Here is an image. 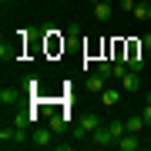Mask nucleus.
<instances>
[{
	"mask_svg": "<svg viewBox=\"0 0 151 151\" xmlns=\"http://www.w3.org/2000/svg\"><path fill=\"white\" fill-rule=\"evenodd\" d=\"M97 128H101V118L87 114V118H81V124H74V128H70V134H74V138H91Z\"/></svg>",
	"mask_w": 151,
	"mask_h": 151,
	"instance_id": "nucleus-1",
	"label": "nucleus"
},
{
	"mask_svg": "<svg viewBox=\"0 0 151 151\" xmlns=\"http://www.w3.org/2000/svg\"><path fill=\"white\" fill-rule=\"evenodd\" d=\"M30 141H34V148H54V128H34L30 131Z\"/></svg>",
	"mask_w": 151,
	"mask_h": 151,
	"instance_id": "nucleus-2",
	"label": "nucleus"
},
{
	"mask_svg": "<svg viewBox=\"0 0 151 151\" xmlns=\"http://www.w3.org/2000/svg\"><path fill=\"white\" fill-rule=\"evenodd\" d=\"M114 141H118V138L111 134V128H108V124H101V128L91 134V145H94V148H111Z\"/></svg>",
	"mask_w": 151,
	"mask_h": 151,
	"instance_id": "nucleus-3",
	"label": "nucleus"
},
{
	"mask_svg": "<svg viewBox=\"0 0 151 151\" xmlns=\"http://www.w3.org/2000/svg\"><path fill=\"white\" fill-rule=\"evenodd\" d=\"M114 148H118V151H138V148H141V134H134V131H124Z\"/></svg>",
	"mask_w": 151,
	"mask_h": 151,
	"instance_id": "nucleus-4",
	"label": "nucleus"
},
{
	"mask_svg": "<svg viewBox=\"0 0 151 151\" xmlns=\"http://www.w3.org/2000/svg\"><path fill=\"white\" fill-rule=\"evenodd\" d=\"M121 91H141V74H138V70H124Z\"/></svg>",
	"mask_w": 151,
	"mask_h": 151,
	"instance_id": "nucleus-5",
	"label": "nucleus"
},
{
	"mask_svg": "<svg viewBox=\"0 0 151 151\" xmlns=\"http://www.w3.org/2000/svg\"><path fill=\"white\" fill-rule=\"evenodd\" d=\"M101 101H104V108H118V104H121V91H118V87H104Z\"/></svg>",
	"mask_w": 151,
	"mask_h": 151,
	"instance_id": "nucleus-6",
	"label": "nucleus"
},
{
	"mask_svg": "<svg viewBox=\"0 0 151 151\" xmlns=\"http://www.w3.org/2000/svg\"><path fill=\"white\" fill-rule=\"evenodd\" d=\"M145 64H148V60L141 57L138 50H131V54L124 57V67H128V70H138V74H141V70H145Z\"/></svg>",
	"mask_w": 151,
	"mask_h": 151,
	"instance_id": "nucleus-7",
	"label": "nucleus"
},
{
	"mask_svg": "<svg viewBox=\"0 0 151 151\" xmlns=\"http://www.w3.org/2000/svg\"><path fill=\"white\" fill-rule=\"evenodd\" d=\"M114 14V4H104V0H94V17L97 20H111Z\"/></svg>",
	"mask_w": 151,
	"mask_h": 151,
	"instance_id": "nucleus-8",
	"label": "nucleus"
},
{
	"mask_svg": "<svg viewBox=\"0 0 151 151\" xmlns=\"http://www.w3.org/2000/svg\"><path fill=\"white\" fill-rule=\"evenodd\" d=\"M104 87H108V77H104V74H91V77H87V91H91V94H101Z\"/></svg>",
	"mask_w": 151,
	"mask_h": 151,
	"instance_id": "nucleus-9",
	"label": "nucleus"
},
{
	"mask_svg": "<svg viewBox=\"0 0 151 151\" xmlns=\"http://www.w3.org/2000/svg\"><path fill=\"white\" fill-rule=\"evenodd\" d=\"M17 101H20V91H17V87H4V91H0V104H4V108L7 104H17Z\"/></svg>",
	"mask_w": 151,
	"mask_h": 151,
	"instance_id": "nucleus-10",
	"label": "nucleus"
},
{
	"mask_svg": "<svg viewBox=\"0 0 151 151\" xmlns=\"http://www.w3.org/2000/svg\"><path fill=\"white\" fill-rule=\"evenodd\" d=\"M124 124H128V131H134V134H141V128H145L148 121H145V114H131V118L124 121Z\"/></svg>",
	"mask_w": 151,
	"mask_h": 151,
	"instance_id": "nucleus-11",
	"label": "nucleus"
},
{
	"mask_svg": "<svg viewBox=\"0 0 151 151\" xmlns=\"http://www.w3.org/2000/svg\"><path fill=\"white\" fill-rule=\"evenodd\" d=\"M97 74H104V77L111 81V77L118 74V60H114V64H111V60H101V64H97Z\"/></svg>",
	"mask_w": 151,
	"mask_h": 151,
	"instance_id": "nucleus-12",
	"label": "nucleus"
},
{
	"mask_svg": "<svg viewBox=\"0 0 151 151\" xmlns=\"http://www.w3.org/2000/svg\"><path fill=\"white\" fill-rule=\"evenodd\" d=\"M50 128H54V134H64V128H67V121H64V114H50Z\"/></svg>",
	"mask_w": 151,
	"mask_h": 151,
	"instance_id": "nucleus-13",
	"label": "nucleus"
},
{
	"mask_svg": "<svg viewBox=\"0 0 151 151\" xmlns=\"http://www.w3.org/2000/svg\"><path fill=\"white\" fill-rule=\"evenodd\" d=\"M138 17V20H151V4H134V10H131Z\"/></svg>",
	"mask_w": 151,
	"mask_h": 151,
	"instance_id": "nucleus-14",
	"label": "nucleus"
},
{
	"mask_svg": "<svg viewBox=\"0 0 151 151\" xmlns=\"http://www.w3.org/2000/svg\"><path fill=\"white\" fill-rule=\"evenodd\" d=\"M14 124L17 128H30V114H14Z\"/></svg>",
	"mask_w": 151,
	"mask_h": 151,
	"instance_id": "nucleus-15",
	"label": "nucleus"
},
{
	"mask_svg": "<svg viewBox=\"0 0 151 151\" xmlns=\"http://www.w3.org/2000/svg\"><path fill=\"white\" fill-rule=\"evenodd\" d=\"M54 148H57V151H70L74 145H70V141H54Z\"/></svg>",
	"mask_w": 151,
	"mask_h": 151,
	"instance_id": "nucleus-16",
	"label": "nucleus"
},
{
	"mask_svg": "<svg viewBox=\"0 0 151 151\" xmlns=\"http://www.w3.org/2000/svg\"><path fill=\"white\" fill-rule=\"evenodd\" d=\"M141 47L148 50V57H151V34H145V37H141Z\"/></svg>",
	"mask_w": 151,
	"mask_h": 151,
	"instance_id": "nucleus-17",
	"label": "nucleus"
},
{
	"mask_svg": "<svg viewBox=\"0 0 151 151\" xmlns=\"http://www.w3.org/2000/svg\"><path fill=\"white\" fill-rule=\"evenodd\" d=\"M141 114H145V121L151 124V104H145V111H141Z\"/></svg>",
	"mask_w": 151,
	"mask_h": 151,
	"instance_id": "nucleus-18",
	"label": "nucleus"
},
{
	"mask_svg": "<svg viewBox=\"0 0 151 151\" xmlns=\"http://www.w3.org/2000/svg\"><path fill=\"white\" fill-rule=\"evenodd\" d=\"M145 101H148V104H151V91H145Z\"/></svg>",
	"mask_w": 151,
	"mask_h": 151,
	"instance_id": "nucleus-19",
	"label": "nucleus"
},
{
	"mask_svg": "<svg viewBox=\"0 0 151 151\" xmlns=\"http://www.w3.org/2000/svg\"><path fill=\"white\" fill-rule=\"evenodd\" d=\"M138 4H151V0H138Z\"/></svg>",
	"mask_w": 151,
	"mask_h": 151,
	"instance_id": "nucleus-20",
	"label": "nucleus"
},
{
	"mask_svg": "<svg viewBox=\"0 0 151 151\" xmlns=\"http://www.w3.org/2000/svg\"><path fill=\"white\" fill-rule=\"evenodd\" d=\"M104 4H114V0H104Z\"/></svg>",
	"mask_w": 151,
	"mask_h": 151,
	"instance_id": "nucleus-21",
	"label": "nucleus"
},
{
	"mask_svg": "<svg viewBox=\"0 0 151 151\" xmlns=\"http://www.w3.org/2000/svg\"><path fill=\"white\" fill-rule=\"evenodd\" d=\"M0 4H7V0H0Z\"/></svg>",
	"mask_w": 151,
	"mask_h": 151,
	"instance_id": "nucleus-22",
	"label": "nucleus"
}]
</instances>
